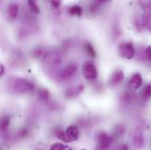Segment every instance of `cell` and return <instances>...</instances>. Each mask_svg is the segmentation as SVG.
Returning <instances> with one entry per match:
<instances>
[{
	"label": "cell",
	"mask_w": 151,
	"mask_h": 150,
	"mask_svg": "<svg viewBox=\"0 0 151 150\" xmlns=\"http://www.w3.org/2000/svg\"><path fill=\"white\" fill-rule=\"evenodd\" d=\"M12 90L18 93L31 92L35 90V84L24 78H18L13 80L12 83Z\"/></svg>",
	"instance_id": "1"
},
{
	"label": "cell",
	"mask_w": 151,
	"mask_h": 150,
	"mask_svg": "<svg viewBox=\"0 0 151 150\" xmlns=\"http://www.w3.org/2000/svg\"><path fill=\"white\" fill-rule=\"evenodd\" d=\"M119 54L122 58L130 60L133 59L135 54L134 45L131 42H123L119 45Z\"/></svg>",
	"instance_id": "2"
},
{
	"label": "cell",
	"mask_w": 151,
	"mask_h": 150,
	"mask_svg": "<svg viewBox=\"0 0 151 150\" xmlns=\"http://www.w3.org/2000/svg\"><path fill=\"white\" fill-rule=\"evenodd\" d=\"M83 75L87 80H95L98 76V70L92 62H86L82 68Z\"/></svg>",
	"instance_id": "3"
},
{
	"label": "cell",
	"mask_w": 151,
	"mask_h": 150,
	"mask_svg": "<svg viewBox=\"0 0 151 150\" xmlns=\"http://www.w3.org/2000/svg\"><path fill=\"white\" fill-rule=\"evenodd\" d=\"M96 141H97V146L99 149H106L112 143V141H111V138L109 137V135L104 132L98 133V135L96 137Z\"/></svg>",
	"instance_id": "4"
},
{
	"label": "cell",
	"mask_w": 151,
	"mask_h": 150,
	"mask_svg": "<svg viewBox=\"0 0 151 150\" xmlns=\"http://www.w3.org/2000/svg\"><path fill=\"white\" fill-rule=\"evenodd\" d=\"M77 70V65L76 63H70L60 72L59 76L62 80H66L70 78Z\"/></svg>",
	"instance_id": "5"
},
{
	"label": "cell",
	"mask_w": 151,
	"mask_h": 150,
	"mask_svg": "<svg viewBox=\"0 0 151 150\" xmlns=\"http://www.w3.org/2000/svg\"><path fill=\"white\" fill-rule=\"evenodd\" d=\"M64 132H65V134H66V137L68 140V143L76 141L80 135L79 129L76 126H70Z\"/></svg>",
	"instance_id": "6"
},
{
	"label": "cell",
	"mask_w": 151,
	"mask_h": 150,
	"mask_svg": "<svg viewBox=\"0 0 151 150\" xmlns=\"http://www.w3.org/2000/svg\"><path fill=\"white\" fill-rule=\"evenodd\" d=\"M125 75L122 70H117L113 72L111 77H110V80H109V84L110 86L112 87H116L117 85H119L124 79Z\"/></svg>",
	"instance_id": "7"
},
{
	"label": "cell",
	"mask_w": 151,
	"mask_h": 150,
	"mask_svg": "<svg viewBox=\"0 0 151 150\" xmlns=\"http://www.w3.org/2000/svg\"><path fill=\"white\" fill-rule=\"evenodd\" d=\"M142 84V78L141 74H134L132 75L130 81H129V85L133 90H138Z\"/></svg>",
	"instance_id": "8"
},
{
	"label": "cell",
	"mask_w": 151,
	"mask_h": 150,
	"mask_svg": "<svg viewBox=\"0 0 151 150\" xmlns=\"http://www.w3.org/2000/svg\"><path fill=\"white\" fill-rule=\"evenodd\" d=\"M19 14V5L17 4H11L7 8V17L10 20H14Z\"/></svg>",
	"instance_id": "9"
},
{
	"label": "cell",
	"mask_w": 151,
	"mask_h": 150,
	"mask_svg": "<svg viewBox=\"0 0 151 150\" xmlns=\"http://www.w3.org/2000/svg\"><path fill=\"white\" fill-rule=\"evenodd\" d=\"M11 118L9 115H4L0 118V130L4 131L6 130L10 125Z\"/></svg>",
	"instance_id": "10"
},
{
	"label": "cell",
	"mask_w": 151,
	"mask_h": 150,
	"mask_svg": "<svg viewBox=\"0 0 151 150\" xmlns=\"http://www.w3.org/2000/svg\"><path fill=\"white\" fill-rule=\"evenodd\" d=\"M49 150H72V148L62 142H56L51 145Z\"/></svg>",
	"instance_id": "11"
},
{
	"label": "cell",
	"mask_w": 151,
	"mask_h": 150,
	"mask_svg": "<svg viewBox=\"0 0 151 150\" xmlns=\"http://www.w3.org/2000/svg\"><path fill=\"white\" fill-rule=\"evenodd\" d=\"M69 13L71 15V16H81L82 13H83V9L80 5H73L70 8L69 10Z\"/></svg>",
	"instance_id": "12"
},
{
	"label": "cell",
	"mask_w": 151,
	"mask_h": 150,
	"mask_svg": "<svg viewBox=\"0 0 151 150\" xmlns=\"http://www.w3.org/2000/svg\"><path fill=\"white\" fill-rule=\"evenodd\" d=\"M133 141H134V143L136 147H141L143 143V139H142V135L141 134V133L137 132L134 133V138H133Z\"/></svg>",
	"instance_id": "13"
},
{
	"label": "cell",
	"mask_w": 151,
	"mask_h": 150,
	"mask_svg": "<svg viewBox=\"0 0 151 150\" xmlns=\"http://www.w3.org/2000/svg\"><path fill=\"white\" fill-rule=\"evenodd\" d=\"M142 24L145 27L151 30V14L146 13L142 17Z\"/></svg>",
	"instance_id": "14"
},
{
	"label": "cell",
	"mask_w": 151,
	"mask_h": 150,
	"mask_svg": "<svg viewBox=\"0 0 151 150\" xmlns=\"http://www.w3.org/2000/svg\"><path fill=\"white\" fill-rule=\"evenodd\" d=\"M84 49L86 51V53L91 56V57H95L96 56V51L94 49V47H92L91 44L90 43H85L84 45Z\"/></svg>",
	"instance_id": "15"
},
{
	"label": "cell",
	"mask_w": 151,
	"mask_h": 150,
	"mask_svg": "<svg viewBox=\"0 0 151 150\" xmlns=\"http://www.w3.org/2000/svg\"><path fill=\"white\" fill-rule=\"evenodd\" d=\"M27 4L30 8V11L34 13V14H38L40 12V8L37 5V4L35 2V1H32V0H29L27 2Z\"/></svg>",
	"instance_id": "16"
},
{
	"label": "cell",
	"mask_w": 151,
	"mask_h": 150,
	"mask_svg": "<svg viewBox=\"0 0 151 150\" xmlns=\"http://www.w3.org/2000/svg\"><path fill=\"white\" fill-rule=\"evenodd\" d=\"M142 95L143 98H145V99H147V98H150L151 97V83H149V84H147V85L143 88V90H142Z\"/></svg>",
	"instance_id": "17"
},
{
	"label": "cell",
	"mask_w": 151,
	"mask_h": 150,
	"mask_svg": "<svg viewBox=\"0 0 151 150\" xmlns=\"http://www.w3.org/2000/svg\"><path fill=\"white\" fill-rule=\"evenodd\" d=\"M40 97L42 99H47L48 98V91L47 90H42L40 91Z\"/></svg>",
	"instance_id": "18"
},
{
	"label": "cell",
	"mask_w": 151,
	"mask_h": 150,
	"mask_svg": "<svg viewBox=\"0 0 151 150\" xmlns=\"http://www.w3.org/2000/svg\"><path fill=\"white\" fill-rule=\"evenodd\" d=\"M146 55H147V57L151 61V46H149L146 48Z\"/></svg>",
	"instance_id": "19"
},
{
	"label": "cell",
	"mask_w": 151,
	"mask_h": 150,
	"mask_svg": "<svg viewBox=\"0 0 151 150\" xmlns=\"http://www.w3.org/2000/svg\"><path fill=\"white\" fill-rule=\"evenodd\" d=\"M51 3H52V5H53L55 8H58L59 5H60V4H61L59 1H52Z\"/></svg>",
	"instance_id": "20"
},
{
	"label": "cell",
	"mask_w": 151,
	"mask_h": 150,
	"mask_svg": "<svg viewBox=\"0 0 151 150\" xmlns=\"http://www.w3.org/2000/svg\"><path fill=\"white\" fill-rule=\"evenodd\" d=\"M115 150H128V149L127 145H121V146H119Z\"/></svg>",
	"instance_id": "21"
},
{
	"label": "cell",
	"mask_w": 151,
	"mask_h": 150,
	"mask_svg": "<svg viewBox=\"0 0 151 150\" xmlns=\"http://www.w3.org/2000/svg\"><path fill=\"white\" fill-rule=\"evenodd\" d=\"M4 68L3 65H0V76L4 74Z\"/></svg>",
	"instance_id": "22"
},
{
	"label": "cell",
	"mask_w": 151,
	"mask_h": 150,
	"mask_svg": "<svg viewBox=\"0 0 151 150\" xmlns=\"http://www.w3.org/2000/svg\"><path fill=\"white\" fill-rule=\"evenodd\" d=\"M0 150H1V149H0Z\"/></svg>",
	"instance_id": "23"
}]
</instances>
